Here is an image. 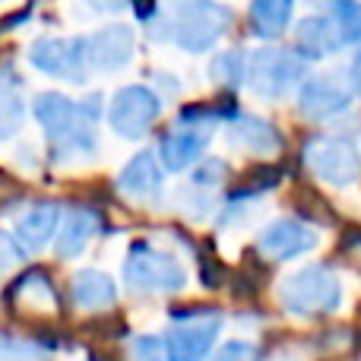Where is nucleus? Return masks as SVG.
I'll return each instance as SVG.
<instances>
[{"instance_id": "obj_23", "label": "nucleus", "mask_w": 361, "mask_h": 361, "mask_svg": "<svg viewBox=\"0 0 361 361\" xmlns=\"http://www.w3.org/2000/svg\"><path fill=\"white\" fill-rule=\"evenodd\" d=\"M333 19L339 25L343 42H361V4H336Z\"/></svg>"}, {"instance_id": "obj_13", "label": "nucleus", "mask_w": 361, "mask_h": 361, "mask_svg": "<svg viewBox=\"0 0 361 361\" xmlns=\"http://www.w3.org/2000/svg\"><path fill=\"white\" fill-rule=\"evenodd\" d=\"M349 108V92L339 86L333 76H317L307 80L298 92V111L311 121H324Z\"/></svg>"}, {"instance_id": "obj_3", "label": "nucleus", "mask_w": 361, "mask_h": 361, "mask_svg": "<svg viewBox=\"0 0 361 361\" xmlns=\"http://www.w3.org/2000/svg\"><path fill=\"white\" fill-rule=\"evenodd\" d=\"M171 317L178 324L165 336V361H203L222 330V311L187 307V311H171Z\"/></svg>"}, {"instance_id": "obj_14", "label": "nucleus", "mask_w": 361, "mask_h": 361, "mask_svg": "<svg viewBox=\"0 0 361 361\" xmlns=\"http://www.w3.org/2000/svg\"><path fill=\"white\" fill-rule=\"evenodd\" d=\"M118 187L137 200H149L162 190V171H159L156 159L149 152H140L127 162V169L118 175Z\"/></svg>"}, {"instance_id": "obj_6", "label": "nucleus", "mask_w": 361, "mask_h": 361, "mask_svg": "<svg viewBox=\"0 0 361 361\" xmlns=\"http://www.w3.org/2000/svg\"><path fill=\"white\" fill-rule=\"evenodd\" d=\"M301 73H305V61L295 51H286V48H263L247 63L250 89L257 95H263V99L286 95L301 80Z\"/></svg>"}, {"instance_id": "obj_18", "label": "nucleus", "mask_w": 361, "mask_h": 361, "mask_svg": "<svg viewBox=\"0 0 361 361\" xmlns=\"http://www.w3.org/2000/svg\"><path fill=\"white\" fill-rule=\"evenodd\" d=\"M228 137H231V143L244 146V149H254V152H273V149H279V143H282L279 130H276L269 121L250 118V114L247 118H238L235 124H231Z\"/></svg>"}, {"instance_id": "obj_27", "label": "nucleus", "mask_w": 361, "mask_h": 361, "mask_svg": "<svg viewBox=\"0 0 361 361\" xmlns=\"http://www.w3.org/2000/svg\"><path fill=\"white\" fill-rule=\"evenodd\" d=\"M216 361H254V349L247 343H228V345H222Z\"/></svg>"}, {"instance_id": "obj_28", "label": "nucleus", "mask_w": 361, "mask_h": 361, "mask_svg": "<svg viewBox=\"0 0 361 361\" xmlns=\"http://www.w3.org/2000/svg\"><path fill=\"white\" fill-rule=\"evenodd\" d=\"M352 82H355V89L361 92V54L355 57V63H352Z\"/></svg>"}, {"instance_id": "obj_25", "label": "nucleus", "mask_w": 361, "mask_h": 361, "mask_svg": "<svg viewBox=\"0 0 361 361\" xmlns=\"http://www.w3.org/2000/svg\"><path fill=\"white\" fill-rule=\"evenodd\" d=\"M225 171H228V169H225L222 159H206V162L193 171V187H197V184H216Z\"/></svg>"}, {"instance_id": "obj_22", "label": "nucleus", "mask_w": 361, "mask_h": 361, "mask_svg": "<svg viewBox=\"0 0 361 361\" xmlns=\"http://www.w3.org/2000/svg\"><path fill=\"white\" fill-rule=\"evenodd\" d=\"M23 121V102L16 99L13 89H0V140L13 137Z\"/></svg>"}, {"instance_id": "obj_8", "label": "nucleus", "mask_w": 361, "mask_h": 361, "mask_svg": "<svg viewBox=\"0 0 361 361\" xmlns=\"http://www.w3.org/2000/svg\"><path fill=\"white\" fill-rule=\"evenodd\" d=\"M231 13L212 4H184L175 16V42L184 51H206L228 29Z\"/></svg>"}, {"instance_id": "obj_19", "label": "nucleus", "mask_w": 361, "mask_h": 361, "mask_svg": "<svg viewBox=\"0 0 361 361\" xmlns=\"http://www.w3.org/2000/svg\"><path fill=\"white\" fill-rule=\"evenodd\" d=\"M95 212L89 209H70L67 219H63V228H61V238H57V257H76L82 247L89 244V238L95 235Z\"/></svg>"}, {"instance_id": "obj_21", "label": "nucleus", "mask_w": 361, "mask_h": 361, "mask_svg": "<svg viewBox=\"0 0 361 361\" xmlns=\"http://www.w3.org/2000/svg\"><path fill=\"white\" fill-rule=\"evenodd\" d=\"M212 76H216L222 86H238L241 76H247V63L238 51H222V54L212 61Z\"/></svg>"}, {"instance_id": "obj_2", "label": "nucleus", "mask_w": 361, "mask_h": 361, "mask_svg": "<svg viewBox=\"0 0 361 361\" xmlns=\"http://www.w3.org/2000/svg\"><path fill=\"white\" fill-rule=\"evenodd\" d=\"M279 301L286 305V311L298 317H320L339 307L343 286L326 267H305L286 276V282L279 286Z\"/></svg>"}, {"instance_id": "obj_11", "label": "nucleus", "mask_w": 361, "mask_h": 361, "mask_svg": "<svg viewBox=\"0 0 361 361\" xmlns=\"http://www.w3.org/2000/svg\"><path fill=\"white\" fill-rule=\"evenodd\" d=\"M317 244V235L311 228H305L295 219H279V222L267 225L260 235V250L269 260H288V257H298L305 250H311Z\"/></svg>"}, {"instance_id": "obj_17", "label": "nucleus", "mask_w": 361, "mask_h": 361, "mask_svg": "<svg viewBox=\"0 0 361 361\" xmlns=\"http://www.w3.org/2000/svg\"><path fill=\"white\" fill-rule=\"evenodd\" d=\"M118 298V288L108 279L105 273H95V269H82L73 279V301L80 307H89V311H108Z\"/></svg>"}, {"instance_id": "obj_9", "label": "nucleus", "mask_w": 361, "mask_h": 361, "mask_svg": "<svg viewBox=\"0 0 361 361\" xmlns=\"http://www.w3.org/2000/svg\"><path fill=\"white\" fill-rule=\"evenodd\" d=\"M29 61L51 76L82 82L86 80V63H89L86 38H73V42H63V38H38L29 51Z\"/></svg>"}, {"instance_id": "obj_7", "label": "nucleus", "mask_w": 361, "mask_h": 361, "mask_svg": "<svg viewBox=\"0 0 361 361\" xmlns=\"http://www.w3.org/2000/svg\"><path fill=\"white\" fill-rule=\"evenodd\" d=\"M159 111H162V102H159V95L152 92V89L146 86H124L118 89V95H114L111 102V127L114 133H121V137L127 140H140L146 137V130H149L152 124H156Z\"/></svg>"}, {"instance_id": "obj_1", "label": "nucleus", "mask_w": 361, "mask_h": 361, "mask_svg": "<svg viewBox=\"0 0 361 361\" xmlns=\"http://www.w3.org/2000/svg\"><path fill=\"white\" fill-rule=\"evenodd\" d=\"M35 118L42 121L44 133L51 143V156L54 162H70L80 156H92L95 152V137H92V121L82 114L80 105L57 92H44L35 99Z\"/></svg>"}, {"instance_id": "obj_10", "label": "nucleus", "mask_w": 361, "mask_h": 361, "mask_svg": "<svg viewBox=\"0 0 361 361\" xmlns=\"http://www.w3.org/2000/svg\"><path fill=\"white\" fill-rule=\"evenodd\" d=\"M212 137V127L206 121H180L175 130H169L159 143V152H162V162L169 165L171 171H180L187 169L190 162H197L203 156L206 143Z\"/></svg>"}, {"instance_id": "obj_4", "label": "nucleus", "mask_w": 361, "mask_h": 361, "mask_svg": "<svg viewBox=\"0 0 361 361\" xmlns=\"http://www.w3.org/2000/svg\"><path fill=\"white\" fill-rule=\"evenodd\" d=\"M124 276L130 282V288H137V292H178L187 282L184 269H180L175 257L149 247L146 241H137L130 247Z\"/></svg>"}, {"instance_id": "obj_26", "label": "nucleus", "mask_w": 361, "mask_h": 361, "mask_svg": "<svg viewBox=\"0 0 361 361\" xmlns=\"http://www.w3.org/2000/svg\"><path fill=\"white\" fill-rule=\"evenodd\" d=\"M19 257H23V250L16 247V241H13L10 235H4V231H0V273H4V269H10V267H16Z\"/></svg>"}, {"instance_id": "obj_20", "label": "nucleus", "mask_w": 361, "mask_h": 361, "mask_svg": "<svg viewBox=\"0 0 361 361\" xmlns=\"http://www.w3.org/2000/svg\"><path fill=\"white\" fill-rule=\"evenodd\" d=\"M288 19H292V4L286 0H260V4L250 6V23L254 32L263 38H276L286 32Z\"/></svg>"}, {"instance_id": "obj_16", "label": "nucleus", "mask_w": 361, "mask_h": 361, "mask_svg": "<svg viewBox=\"0 0 361 361\" xmlns=\"http://www.w3.org/2000/svg\"><path fill=\"white\" fill-rule=\"evenodd\" d=\"M343 44V35H339V25L333 19H324V16H307L298 23V48L301 54L307 57H324V54H333L339 51Z\"/></svg>"}, {"instance_id": "obj_24", "label": "nucleus", "mask_w": 361, "mask_h": 361, "mask_svg": "<svg viewBox=\"0 0 361 361\" xmlns=\"http://www.w3.org/2000/svg\"><path fill=\"white\" fill-rule=\"evenodd\" d=\"M130 361H165V358H162V345H159V339H156V336H140L137 343H133Z\"/></svg>"}, {"instance_id": "obj_15", "label": "nucleus", "mask_w": 361, "mask_h": 361, "mask_svg": "<svg viewBox=\"0 0 361 361\" xmlns=\"http://www.w3.org/2000/svg\"><path fill=\"white\" fill-rule=\"evenodd\" d=\"M57 219H61V209L54 203H38L25 212L16 222V238L25 250H42L44 244L51 241L57 228Z\"/></svg>"}, {"instance_id": "obj_29", "label": "nucleus", "mask_w": 361, "mask_h": 361, "mask_svg": "<svg viewBox=\"0 0 361 361\" xmlns=\"http://www.w3.org/2000/svg\"><path fill=\"white\" fill-rule=\"evenodd\" d=\"M282 361H286V358H282ZM288 361H292V358H288Z\"/></svg>"}, {"instance_id": "obj_5", "label": "nucleus", "mask_w": 361, "mask_h": 361, "mask_svg": "<svg viewBox=\"0 0 361 361\" xmlns=\"http://www.w3.org/2000/svg\"><path fill=\"white\" fill-rule=\"evenodd\" d=\"M305 162L326 184L349 187L361 175V156L355 143L345 137H314L305 146Z\"/></svg>"}, {"instance_id": "obj_12", "label": "nucleus", "mask_w": 361, "mask_h": 361, "mask_svg": "<svg viewBox=\"0 0 361 361\" xmlns=\"http://www.w3.org/2000/svg\"><path fill=\"white\" fill-rule=\"evenodd\" d=\"M86 57L99 70H118L133 57V32L127 25H108L86 38Z\"/></svg>"}]
</instances>
